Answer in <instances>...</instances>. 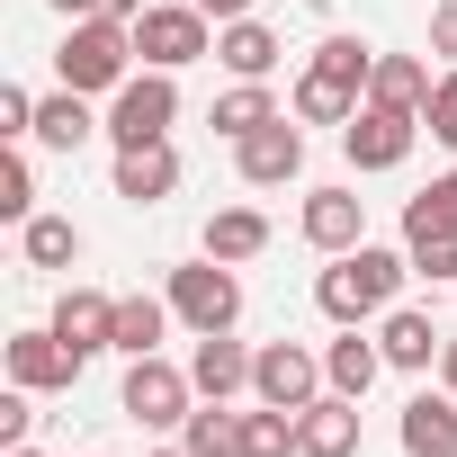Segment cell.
Returning a JSON list of instances; mask_svg holds the SVG:
<instances>
[{
  "label": "cell",
  "instance_id": "7",
  "mask_svg": "<svg viewBox=\"0 0 457 457\" xmlns=\"http://www.w3.org/2000/svg\"><path fill=\"white\" fill-rule=\"evenodd\" d=\"M412 144H421V117H412V108H386V99H368V108L341 126L350 170H403V162H412Z\"/></svg>",
  "mask_w": 457,
  "mask_h": 457
},
{
  "label": "cell",
  "instance_id": "12",
  "mask_svg": "<svg viewBox=\"0 0 457 457\" xmlns=\"http://www.w3.org/2000/svg\"><path fill=\"white\" fill-rule=\"evenodd\" d=\"M108 188H117L126 206H162V197L179 188V153H170V135H162V144H126L117 170H108Z\"/></svg>",
  "mask_w": 457,
  "mask_h": 457
},
{
  "label": "cell",
  "instance_id": "39",
  "mask_svg": "<svg viewBox=\"0 0 457 457\" xmlns=\"http://www.w3.org/2000/svg\"><path fill=\"white\" fill-rule=\"evenodd\" d=\"M54 10H63V28H72V19H99V0H54Z\"/></svg>",
  "mask_w": 457,
  "mask_h": 457
},
{
  "label": "cell",
  "instance_id": "21",
  "mask_svg": "<svg viewBox=\"0 0 457 457\" xmlns=\"http://www.w3.org/2000/svg\"><path fill=\"white\" fill-rule=\"evenodd\" d=\"M261 252H270V215H261V206H215V215H206V261H234V270H243V261H261Z\"/></svg>",
  "mask_w": 457,
  "mask_h": 457
},
{
  "label": "cell",
  "instance_id": "5",
  "mask_svg": "<svg viewBox=\"0 0 457 457\" xmlns=\"http://www.w3.org/2000/svg\"><path fill=\"white\" fill-rule=\"evenodd\" d=\"M117 403H126V421H144V430H179L206 395H197V377H188V368H170V359L153 350V359H135V368H126V395H117Z\"/></svg>",
  "mask_w": 457,
  "mask_h": 457
},
{
  "label": "cell",
  "instance_id": "18",
  "mask_svg": "<svg viewBox=\"0 0 457 457\" xmlns=\"http://www.w3.org/2000/svg\"><path fill=\"white\" fill-rule=\"evenodd\" d=\"M278 54H287V46H278V28H270V19H234V28H215V63L234 72V81H270V72H278Z\"/></svg>",
  "mask_w": 457,
  "mask_h": 457
},
{
  "label": "cell",
  "instance_id": "31",
  "mask_svg": "<svg viewBox=\"0 0 457 457\" xmlns=\"http://www.w3.org/2000/svg\"><path fill=\"white\" fill-rule=\"evenodd\" d=\"M0 215H10V224H28V215H37V170H28V153H19V144L0 153Z\"/></svg>",
  "mask_w": 457,
  "mask_h": 457
},
{
  "label": "cell",
  "instance_id": "11",
  "mask_svg": "<svg viewBox=\"0 0 457 457\" xmlns=\"http://www.w3.org/2000/svg\"><path fill=\"white\" fill-rule=\"evenodd\" d=\"M296 234H305L323 261H332V252H359V243H368V197H359V188H314L305 215H296Z\"/></svg>",
  "mask_w": 457,
  "mask_h": 457
},
{
  "label": "cell",
  "instance_id": "35",
  "mask_svg": "<svg viewBox=\"0 0 457 457\" xmlns=\"http://www.w3.org/2000/svg\"><path fill=\"white\" fill-rule=\"evenodd\" d=\"M430 54L457 63V0H439V10H430Z\"/></svg>",
  "mask_w": 457,
  "mask_h": 457
},
{
  "label": "cell",
  "instance_id": "28",
  "mask_svg": "<svg viewBox=\"0 0 457 457\" xmlns=\"http://www.w3.org/2000/svg\"><path fill=\"white\" fill-rule=\"evenodd\" d=\"M243 457H305L296 448V412H278V403L243 412Z\"/></svg>",
  "mask_w": 457,
  "mask_h": 457
},
{
  "label": "cell",
  "instance_id": "37",
  "mask_svg": "<svg viewBox=\"0 0 457 457\" xmlns=\"http://www.w3.org/2000/svg\"><path fill=\"white\" fill-rule=\"evenodd\" d=\"M144 10H153V0H99V19H126V28H135Z\"/></svg>",
  "mask_w": 457,
  "mask_h": 457
},
{
  "label": "cell",
  "instance_id": "23",
  "mask_svg": "<svg viewBox=\"0 0 457 457\" xmlns=\"http://www.w3.org/2000/svg\"><path fill=\"white\" fill-rule=\"evenodd\" d=\"M430 90H439V81H430V63H421V54H377V72H368V99L412 108V117L430 108Z\"/></svg>",
  "mask_w": 457,
  "mask_h": 457
},
{
  "label": "cell",
  "instance_id": "24",
  "mask_svg": "<svg viewBox=\"0 0 457 457\" xmlns=\"http://www.w3.org/2000/svg\"><path fill=\"white\" fill-rule=\"evenodd\" d=\"M359 108H368V90H350V81H332V72L305 63V81H296V126H350Z\"/></svg>",
  "mask_w": 457,
  "mask_h": 457
},
{
  "label": "cell",
  "instance_id": "19",
  "mask_svg": "<svg viewBox=\"0 0 457 457\" xmlns=\"http://www.w3.org/2000/svg\"><path fill=\"white\" fill-rule=\"evenodd\" d=\"M90 135H108V117H90V90H46L37 99V144L46 153H81Z\"/></svg>",
  "mask_w": 457,
  "mask_h": 457
},
{
  "label": "cell",
  "instance_id": "34",
  "mask_svg": "<svg viewBox=\"0 0 457 457\" xmlns=\"http://www.w3.org/2000/svg\"><path fill=\"white\" fill-rule=\"evenodd\" d=\"M28 386H10V395H0V439H10V448H28Z\"/></svg>",
  "mask_w": 457,
  "mask_h": 457
},
{
  "label": "cell",
  "instance_id": "22",
  "mask_svg": "<svg viewBox=\"0 0 457 457\" xmlns=\"http://www.w3.org/2000/svg\"><path fill=\"white\" fill-rule=\"evenodd\" d=\"M278 117H287V108L270 99V81H234V90L215 99V117H206V126H215L224 144H243V135H261V126H278Z\"/></svg>",
  "mask_w": 457,
  "mask_h": 457
},
{
  "label": "cell",
  "instance_id": "16",
  "mask_svg": "<svg viewBox=\"0 0 457 457\" xmlns=\"http://www.w3.org/2000/svg\"><path fill=\"white\" fill-rule=\"evenodd\" d=\"M395 439H403V457H457V395L439 386H421L412 403H403V421H395Z\"/></svg>",
  "mask_w": 457,
  "mask_h": 457
},
{
  "label": "cell",
  "instance_id": "13",
  "mask_svg": "<svg viewBox=\"0 0 457 457\" xmlns=\"http://www.w3.org/2000/svg\"><path fill=\"white\" fill-rule=\"evenodd\" d=\"M439 323L421 314V305H386L377 314V350H386V368H403V377H421V368H439Z\"/></svg>",
  "mask_w": 457,
  "mask_h": 457
},
{
  "label": "cell",
  "instance_id": "8",
  "mask_svg": "<svg viewBox=\"0 0 457 457\" xmlns=\"http://www.w3.org/2000/svg\"><path fill=\"white\" fill-rule=\"evenodd\" d=\"M252 395L278 403V412H305L314 395H332L323 350H305V341H261V359H252Z\"/></svg>",
  "mask_w": 457,
  "mask_h": 457
},
{
  "label": "cell",
  "instance_id": "36",
  "mask_svg": "<svg viewBox=\"0 0 457 457\" xmlns=\"http://www.w3.org/2000/svg\"><path fill=\"white\" fill-rule=\"evenodd\" d=\"M197 10H206L215 28H234V19H252V0H197Z\"/></svg>",
  "mask_w": 457,
  "mask_h": 457
},
{
  "label": "cell",
  "instance_id": "41",
  "mask_svg": "<svg viewBox=\"0 0 457 457\" xmlns=\"http://www.w3.org/2000/svg\"><path fill=\"white\" fill-rule=\"evenodd\" d=\"M439 188H448V206H457V170H448V179H439Z\"/></svg>",
  "mask_w": 457,
  "mask_h": 457
},
{
  "label": "cell",
  "instance_id": "3",
  "mask_svg": "<svg viewBox=\"0 0 457 457\" xmlns=\"http://www.w3.org/2000/svg\"><path fill=\"white\" fill-rule=\"evenodd\" d=\"M179 126V72H135L126 90H108V144L126 153V144H162Z\"/></svg>",
  "mask_w": 457,
  "mask_h": 457
},
{
  "label": "cell",
  "instance_id": "4",
  "mask_svg": "<svg viewBox=\"0 0 457 457\" xmlns=\"http://www.w3.org/2000/svg\"><path fill=\"white\" fill-rule=\"evenodd\" d=\"M170 314L188 323V332H234L243 323V278H234V261H188V270H170Z\"/></svg>",
  "mask_w": 457,
  "mask_h": 457
},
{
  "label": "cell",
  "instance_id": "27",
  "mask_svg": "<svg viewBox=\"0 0 457 457\" xmlns=\"http://www.w3.org/2000/svg\"><path fill=\"white\" fill-rule=\"evenodd\" d=\"M179 448H188V457H243V412L197 403V412L179 421Z\"/></svg>",
  "mask_w": 457,
  "mask_h": 457
},
{
  "label": "cell",
  "instance_id": "29",
  "mask_svg": "<svg viewBox=\"0 0 457 457\" xmlns=\"http://www.w3.org/2000/svg\"><path fill=\"white\" fill-rule=\"evenodd\" d=\"M305 63H314V72H332V81H350V90H368V72H377V46H359V37H323Z\"/></svg>",
  "mask_w": 457,
  "mask_h": 457
},
{
  "label": "cell",
  "instance_id": "6",
  "mask_svg": "<svg viewBox=\"0 0 457 457\" xmlns=\"http://www.w3.org/2000/svg\"><path fill=\"white\" fill-rule=\"evenodd\" d=\"M135 54H144L153 72H188L197 54H215L206 10H197V0H153V10L135 19Z\"/></svg>",
  "mask_w": 457,
  "mask_h": 457
},
{
  "label": "cell",
  "instance_id": "2",
  "mask_svg": "<svg viewBox=\"0 0 457 457\" xmlns=\"http://www.w3.org/2000/svg\"><path fill=\"white\" fill-rule=\"evenodd\" d=\"M54 72H63V90H90V99L126 90L135 81V28L126 19H72L54 46Z\"/></svg>",
  "mask_w": 457,
  "mask_h": 457
},
{
  "label": "cell",
  "instance_id": "15",
  "mask_svg": "<svg viewBox=\"0 0 457 457\" xmlns=\"http://www.w3.org/2000/svg\"><path fill=\"white\" fill-rule=\"evenodd\" d=\"M296 448L305 457H359V395H314L296 412Z\"/></svg>",
  "mask_w": 457,
  "mask_h": 457
},
{
  "label": "cell",
  "instance_id": "1",
  "mask_svg": "<svg viewBox=\"0 0 457 457\" xmlns=\"http://www.w3.org/2000/svg\"><path fill=\"white\" fill-rule=\"evenodd\" d=\"M403 278H412V252L359 243V252H332V270L314 278V305L332 323H377L386 305H403Z\"/></svg>",
  "mask_w": 457,
  "mask_h": 457
},
{
  "label": "cell",
  "instance_id": "14",
  "mask_svg": "<svg viewBox=\"0 0 457 457\" xmlns=\"http://www.w3.org/2000/svg\"><path fill=\"white\" fill-rule=\"evenodd\" d=\"M252 359H261V350H243L234 332H197L188 377H197V395H206V403H234V395H252Z\"/></svg>",
  "mask_w": 457,
  "mask_h": 457
},
{
  "label": "cell",
  "instance_id": "38",
  "mask_svg": "<svg viewBox=\"0 0 457 457\" xmlns=\"http://www.w3.org/2000/svg\"><path fill=\"white\" fill-rule=\"evenodd\" d=\"M439 386H448V395H457V332H448V341H439Z\"/></svg>",
  "mask_w": 457,
  "mask_h": 457
},
{
  "label": "cell",
  "instance_id": "17",
  "mask_svg": "<svg viewBox=\"0 0 457 457\" xmlns=\"http://www.w3.org/2000/svg\"><path fill=\"white\" fill-rule=\"evenodd\" d=\"M54 332H63L81 359L117 350V296H99V287H63V305H54Z\"/></svg>",
  "mask_w": 457,
  "mask_h": 457
},
{
  "label": "cell",
  "instance_id": "10",
  "mask_svg": "<svg viewBox=\"0 0 457 457\" xmlns=\"http://www.w3.org/2000/svg\"><path fill=\"white\" fill-rule=\"evenodd\" d=\"M234 170H243V188H287V179L305 170V126L278 117V126L243 135V144H234Z\"/></svg>",
  "mask_w": 457,
  "mask_h": 457
},
{
  "label": "cell",
  "instance_id": "26",
  "mask_svg": "<svg viewBox=\"0 0 457 457\" xmlns=\"http://www.w3.org/2000/svg\"><path fill=\"white\" fill-rule=\"evenodd\" d=\"M19 252H28V270H72L81 261V224L72 215H28L19 224Z\"/></svg>",
  "mask_w": 457,
  "mask_h": 457
},
{
  "label": "cell",
  "instance_id": "25",
  "mask_svg": "<svg viewBox=\"0 0 457 457\" xmlns=\"http://www.w3.org/2000/svg\"><path fill=\"white\" fill-rule=\"evenodd\" d=\"M170 323H179L170 296H117V350H126V359H153Z\"/></svg>",
  "mask_w": 457,
  "mask_h": 457
},
{
  "label": "cell",
  "instance_id": "42",
  "mask_svg": "<svg viewBox=\"0 0 457 457\" xmlns=\"http://www.w3.org/2000/svg\"><path fill=\"white\" fill-rule=\"evenodd\" d=\"M10 457H37V448H10Z\"/></svg>",
  "mask_w": 457,
  "mask_h": 457
},
{
  "label": "cell",
  "instance_id": "32",
  "mask_svg": "<svg viewBox=\"0 0 457 457\" xmlns=\"http://www.w3.org/2000/svg\"><path fill=\"white\" fill-rule=\"evenodd\" d=\"M421 126H430V135H439V144L457 153V63L439 72V90H430V108H421Z\"/></svg>",
  "mask_w": 457,
  "mask_h": 457
},
{
  "label": "cell",
  "instance_id": "30",
  "mask_svg": "<svg viewBox=\"0 0 457 457\" xmlns=\"http://www.w3.org/2000/svg\"><path fill=\"white\" fill-rule=\"evenodd\" d=\"M403 252H412V278H430V287H457V224H448V234H412Z\"/></svg>",
  "mask_w": 457,
  "mask_h": 457
},
{
  "label": "cell",
  "instance_id": "33",
  "mask_svg": "<svg viewBox=\"0 0 457 457\" xmlns=\"http://www.w3.org/2000/svg\"><path fill=\"white\" fill-rule=\"evenodd\" d=\"M28 135H37V99L10 81V90H0V144H28Z\"/></svg>",
  "mask_w": 457,
  "mask_h": 457
},
{
  "label": "cell",
  "instance_id": "9",
  "mask_svg": "<svg viewBox=\"0 0 457 457\" xmlns=\"http://www.w3.org/2000/svg\"><path fill=\"white\" fill-rule=\"evenodd\" d=\"M81 350L46 323V332H10V386H28V395H72L81 386Z\"/></svg>",
  "mask_w": 457,
  "mask_h": 457
},
{
  "label": "cell",
  "instance_id": "20",
  "mask_svg": "<svg viewBox=\"0 0 457 457\" xmlns=\"http://www.w3.org/2000/svg\"><path fill=\"white\" fill-rule=\"evenodd\" d=\"M323 377H332V395H359L368 403V386L386 377V350L368 341V323H341V341L323 350Z\"/></svg>",
  "mask_w": 457,
  "mask_h": 457
},
{
  "label": "cell",
  "instance_id": "40",
  "mask_svg": "<svg viewBox=\"0 0 457 457\" xmlns=\"http://www.w3.org/2000/svg\"><path fill=\"white\" fill-rule=\"evenodd\" d=\"M144 457H188V448H144Z\"/></svg>",
  "mask_w": 457,
  "mask_h": 457
}]
</instances>
